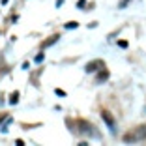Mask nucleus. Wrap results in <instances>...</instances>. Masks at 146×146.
<instances>
[{
	"label": "nucleus",
	"mask_w": 146,
	"mask_h": 146,
	"mask_svg": "<svg viewBox=\"0 0 146 146\" xmlns=\"http://www.w3.org/2000/svg\"><path fill=\"white\" fill-rule=\"evenodd\" d=\"M17 101H19V94H17V92H15V94H11V98H9V103H17Z\"/></svg>",
	"instance_id": "1a4fd4ad"
},
{
	"label": "nucleus",
	"mask_w": 146,
	"mask_h": 146,
	"mask_svg": "<svg viewBox=\"0 0 146 146\" xmlns=\"http://www.w3.org/2000/svg\"><path fill=\"white\" fill-rule=\"evenodd\" d=\"M77 23H75V21H69V23H66V25H64V28H68V30H73V28H77Z\"/></svg>",
	"instance_id": "6e6552de"
},
{
	"label": "nucleus",
	"mask_w": 146,
	"mask_h": 146,
	"mask_svg": "<svg viewBox=\"0 0 146 146\" xmlns=\"http://www.w3.org/2000/svg\"><path fill=\"white\" fill-rule=\"evenodd\" d=\"M124 142H127V144H131V142H137V139H135V135H133V131H127V133L124 135V139H122Z\"/></svg>",
	"instance_id": "423d86ee"
},
{
	"label": "nucleus",
	"mask_w": 146,
	"mask_h": 146,
	"mask_svg": "<svg viewBox=\"0 0 146 146\" xmlns=\"http://www.w3.org/2000/svg\"><path fill=\"white\" fill-rule=\"evenodd\" d=\"M118 45H120V47H127V41H125V39H120V41H118Z\"/></svg>",
	"instance_id": "9b49d317"
},
{
	"label": "nucleus",
	"mask_w": 146,
	"mask_h": 146,
	"mask_svg": "<svg viewBox=\"0 0 146 146\" xmlns=\"http://www.w3.org/2000/svg\"><path fill=\"white\" fill-rule=\"evenodd\" d=\"M133 135H135V139H137V142H141V141H146V124H141V125H137V127L133 129Z\"/></svg>",
	"instance_id": "f03ea898"
},
{
	"label": "nucleus",
	"mask_w": 146,
	"mask_h": 146,
	"mask_svg": "<svg viewBox=\"0 0 146 146\" xmlns=\"http://www.w3.org/2000/svg\"><path fill=\"white\" fill-rule=\"evenodd\" d=\"M58 38H60L58 34H52V36H49V38L45 39L43 43H41V49H47V47H51V45H54V43L58 41Z\"/></svg>",
	"instance_id": "39448f33"
},
{
	"label": "nucleus",
	"mask_w": 146,
	"mask_h": 146,
	"mask_svg": "<svg viewBox=\"0 0 146 146\" xmlns=\"http://www.w3.org/2000/svg\"><path fill=\"white\" fill-rule=\"evenodd\" d=\"M103 60H94V62H90V64L86 66V71L88 73H92V71H98V69H101L103 68Z\"/></svg>",
	"instance_id": "20e7f679"
},
{
	"label": "nucleus",
	"mask_w": 146,
	"mask_h": 146,
	"mask_svg": "<svg viewBox=\"0 0 146 146\" xmlns=\"http://www.w3.org/2000/svg\"><path fill=\"white\" fill-rule=\"evenodd\" d=\"M77 125H79V129H81V133H84V135H88V133H96V129L92 127L88 122H84V120H79V122H77Z\"/></svg>",
	"instance_id": "7ed1b4c3"
},
{
	"label": "nucleus",
	"mask_w": 146,
	"mask_h": 146,
	"mask_svg": "<svg viewBox=\"0 0 146 146\" xmlns=\"http://www.w3.org/2000/svg\"><path fill=\"white\" fill-rule=\"evenodd\" d=\"M101 118H103V122L107 124V127L111 129L112 133H114V122H116V120H114V116H112L111 112L107 111V109H103V111H101Z\"/></svg>",
	"instance_id": "f257e3e1"
},
{
	"label": "nucleus",
	"mask_w": 146,
	"mask_h": 146,
	"mask_svg": "<svg viewBox=\"0 0 146 146\" xmlns=\"http://www.w3.org/2000/svg\"><path fill=\"white\" fill-rule=\"evenodd\" d=\"M129 2H131V0H122V2H120V8H125Z\"/></svg>",
	"instance_id": "f8f14e48"
},
{
	"label": "nucleus",
	"mask_w": 146,
	"mask_h": 146,
	"mask_svg": "<svg viewBox=\"0 0 146 146\" xmlns=\"http://www.w3.org/2000/svg\"><path fill=\"white\" fill-rule=\"evenodd\" d=\"M36 62H38V64H41V62H43V52H39V54L36 56Z\"/></svg>",
	"instance_id": "9d476101"
},
{
	"label": "nucleus",
	"mask_w": 146,
	"mask_h": 146,
	"mask_svg": "<svg viewBox=\"0 0 146 146\" xmlns=\"http://www.w3.org/2000/svg\"><path fill=\"white\" fill-rule=\"evenodd\" d=\"M98 79H99V81H105V79H109V71H107L105 68H101V69H99V73H98Z\"/></svg>",
	"instance_id": "0eeeda50"
},
{
	"label": "nucleus",
	"mask_w": 146,
	"mask_h": 146,
	"mask_svg": "<svg viewBox=\"0 0 146 146\" xmlns=\"http://www.w3.org/2000/svg\"><path fill=\"white\" fill-rule=\"evenodd\" d=\"M56 94H58V96H62V98H64V96H66V92H64V90H60V88H56Z\"/></svg>",
	"instance_id": "ddd939ff"
}]
</instances>
